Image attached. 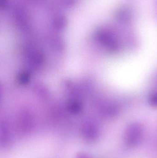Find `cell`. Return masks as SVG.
<instances>
[{
	"instance_id": "obj_2",
	"label": "cell",
	"mask_w": 157,
	"mask_h": 158,
	"mask_svg": "<svg viewBox=\"0 0 157 158\" xmlns=\"http://www.w3.org/2000/svg\"><path fill=\"white\" fill-rule=\"evenodd\" d=\"M15 18L18 25L22 28H27L29 23V17L27 13L22 8H18L14 13Z\"/></svg>"
},
{
	"instance_id": "obj_7",
	"label": "cell",
	"mask_w": 157,
	"mask_h": 158,
	"mask_svg": "<svg viewBox=\"0 0 157 158\" xmlns=\"http://www.w3.org/2000/svg\"><path fill=\"white\" fill-rule=\"evenodd\" d=\"M79 158H88L86 156H80V157H79Z\"/></svg>"
},
{
	"instance_id": "obj_6",
	"label": "cell",
	"mask_w": 157,
	"mask_h": 158,
	"mask_svg": "<svg viewBox=\"0 0 157 158\" xmlns=\"http://www.w3.org/2000/svg\"><path fill=\"white\" fill-rule=\"evenodd\" d=\"M0 6H1V8L3 9H5L7 7V6L8 5V1L7 0H0Z\"/></svg>"
},
{
	"instance_id": "obj_3",
	"label": "cell",
	"mask_w": 157,
	"mask_h": 158,
	"mask_svg": "<svg viewBox=\"0 0 157 158\" xmlns=\"http://www.w3.org/2000/svg\"><path fill=\"white\" fill-rule=\"evenodd\" d=\"M52 25L55 28L62 30L65 27L67 24V19L64 15H60L54 17L53 19Z\"/></svg>"
},
{
	"instance_id": "obj_4",
	"label": "cell",
	"mask_w": 157,
	"mask_h": 158,
	"mask_svg": "<svg viewBox=\"0 0 157 158\" xmlns=\"http://www.w3.org/2000/svg\"><path fill=\"white\" fill-rule=\"evenodd\" d=\"M77 0H59V2L65 7H71L77 2Z\"/></svg>"
},
{
	"instance_id": "obj_5",
	"label": "cell",
	"mask_w": 157,
	"mask_h": 158,
	"mask_svg": "<svg viewBox=\"0 0 157 158\" xmlns=\"http://www.w3.org/2000/svg\"><path fill=\"white\" fill-rule=\"evenodd\" d=\"M149 101L151 106L154 107H157V93H155L150 95Z\"/></svg>"
},
{
	"instance_id": "obj_1",
	"label": "cell",
	"mask_w": 157,
	"mask_h": 158,
	"mask_svg": "<svg viewBox=\"0 0 157 158\" xmlns=\"http://www.w3.org/2000/svg\"><path fill=\"white\" fill-rule=\"evenodd\" d=\"M142 126L137 123H131L127 127L124 134V141L129 147L135 146L139 143L143 136Z\"/></svg>"
}]
</instances>
